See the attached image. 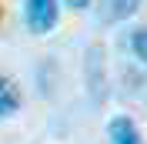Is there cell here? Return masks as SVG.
<instances>
[{
    "label": "cell",
    "mask_w": 147,
    "mask_h": 144,
    "mask_svg": "<svg viewBox=\"0 0 147 144\" xmlns=\"http://www.w3.org/2000/svg\"><path fill=\"white\" fill-rule=\"evenodd\" d=\"M107 137H110V144H144L137 124H134L127 114H117V117L107 124Z\"/></svg>",
    "instance_id": "277c9868"
},
{
    "label": "cell",
    "mask_w": 147,
    "mask_h": 144,
    "mask_svg": "<svg viewBox=\"0 0 147 144\" xmlns=\"http://www.w3.org/2000/svg\"><path fill=\"white\" fill-rule=\"evenodd\" d=\"M24 17H27V27L34 34H50L60 20V3L57 0H27Z\"/></svg>",
    "instance_id": "7a4b0ae2"
},
{
    "label": "cell",
    "mask_w": 147,
    "mask_h": 144,
    "mask_svg": "<svg viewBox=\"0 0 147 144\" xmlns=\"http://www.w3.org/2000/svg\"><path fill=\"white\" fill-rule=\"evenodd\" d=\"M84 77H87V90H90L94 104H104L107 97V60H104V47L90 44L87 57H84Z\"/></svg>",
    "instance_id": "6da1fadb"
},
{
    "label": "cell",
    "mask_w": 147,
    "mask_h": 144,
    "mask_svg": "<svg viewBox=\"0 0 147 144\" xmlns=\"http://www.w3.org/2000/svg\"><path fill=\"white\" fill-rule=\"evenodd\" d=\"M17 111H20V87L7 74H0V117H13Z\"/></svg>",
    "instance_id": "5b68a950"
},
{
    "label": "cell",
    "mask_w": 147,
    "mask_h": 144,
    "mask_svg": "<svg viewBox=\"0 0 147 144\" xmlns=\"http://www.w3.org/2000/svg\"><path fill=\"white\" fill-rule=\"evenodd\" d=\"M144 0H100V7H97V20L100 24H120V20L134 17L140 10Z\"/></svg>",
    "instance_id": "3957f363"
},
{
    "label": "cell",
    "mask_w": 147,
    "mask_h": 144,
    "mask_svg": "<svg viewBox=\"0 0 147 144\" xmlns=\"http://www.w3.org/2000/svg\"><path fill=\"white\" fill-rule=\"evenodd\" d=\"M70 10H84V7H90V0H64Z\"/></svg>",
    "instance_id": "52a82bcc"
},
{
    "label": "cell",
    "mask_w": 147,
    "mask_h": 144,
    "mask_svg": "<svg viewBox=\"0 0 147 144\" xmlns=\"http://www.w3.org/2000/svg\"><path fill=\"white\" fill-rule=\"evenodd\" d=\"M130 47H134V57L147 67V27H137L134 37H130Z\"/></svg>",
    "instance_id": "8992f818"
}]
</instances>
